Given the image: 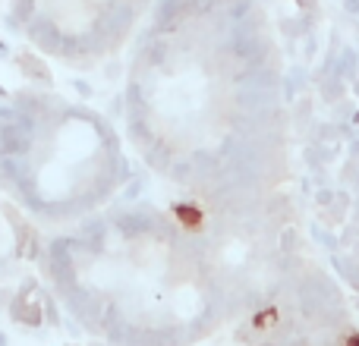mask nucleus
I'll return each mask as SVG.
<instances>
[{"instance_id":"f03ea898","label":"nucleus","mask_w":359,"mask_h":346,"mask_svg":"<svg viewBox=\"0 0 359 346\" xmlns=\"http://www.w3.org/2000/svg\"><path fill=\"white\" fill-rule=\"evenodd\" d=\"M41 274L104 346H196L243 305L215 236L145 202L107 205L48 240Z\"/></svg>"},{"instance_id":"f257e3e1","label":"nucleus","mask_w":359,"mask_h":346,"mask_svg":"<svg viewBox=\"0 0 359 346\" xmlns=\"http://www.w3.org/2000/svg\"><path fill=\"white\" fill-rule=\"evenodd\" d=\"M123 123L151 173L208 214L246 221L280 177V76L255 0H158L123 82Z\"/></svg>"},{"instance_id":"7ed1b4c3","label":"nucleus","mask_w":359,"mask_h":346,"mask_svg":"<svg viewBox=\"0 0 359 346\" xmlns=\"http://www.w3.org/2000/svg\"><path fill=\"white\" fill-rule=\"evenodd\" d=\"M130 183L117 126L101 111L48 88L0 101V195L29 221L73 227Z\"/></svg>"},{"instance_id":"20e7f679","label":"nucleus","mask_w":359,"mask_h":346,"mask_svg":"<svg viewBox=\"0 0 359 346\" xmlns=\"http://www.w3.org/2000/svg\"><path fill=\"white\" fill-rule=\"evenodd\" d=\"M158 0H10L16 32L50 60L95 67L114 57Z\"/></svg>"}]
</instances>
